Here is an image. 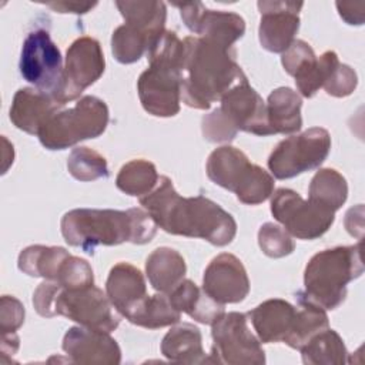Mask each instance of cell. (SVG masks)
Masks as SVG:
<instances>
[{
	"instance_id": "1",
	"label": "cell",
	"mask_w": 365,
	"mask_h": 365,
	"mask_svg": "<svg viewBox=\"0 0 365 365\" xmlns=\"http://www.w3.org/2000/svg\"><path fill=\"white\" fill-rule=\"evenodd\" d=\"M157 227L173 235L202 238L212 245H228L237 234L234 217L202 195L181 197L173 181L161 175L147 195L140 197Z\"/></svg>"
},
{
	"instance_id": "2",
	"label": "cell",
	"mask_w": 365,
	"mask_h": 365,
	"mask_svg": "<svg viewBox=\"0 0 365 365\" xmlns=\"http://www.w3.org/2000/svg\"><path fill=\"white\" fill-rule=\"evenodd\" d=\"M181 100L192 108L208 110L247 76L235 61V50L202 37L184 38Z\"/></svg>"
},
{
	"instance_id": "3",
	"label": "cell",
	"mask_w": 365,
	"mask_h": 365,
	"mask_svg": "<svg viewBox=\"0 0 365 365\" xmlns=\"http://www.w3.org/2000/svg\"><path fill=\"white\" fill-rule=\"evenodd\" d=\"M60 227L66 242L87 254H93L98 245L147 244L158 228L150 214L141 208L125 211L76 208L63 215Z\"/></svg>"
},
{
	"instance_id": "4",
	"label": "cell",
	"mask_w": 365,
	"mask_h": 365,
	"mask_svg": "<svg viewBox=\"0 0 365 365\" xmlns=\"http://www.w3.org/2000/svg\"><path fill=\"white\" fill-rule=\"evenodd\" d=\"M362 272L361 242L319 251L305 267L302 294L324 309H335L345 301L346 285Z\"/></svg>"
},
{
	"instance_id": "5",
	"label": "cell",
	"mask_w": 365,
	"mask_h": 365,
	"mask_svg": "<svg viewBox=\"0 0 365 365\" xmlns=\"http://www.w3.org/2000/svg\"><path fill=\"white\" fill-rule=\"evenodd\" d=\"M208 178L232 191L247 205L267 201L274 192V178L262 167L252 164L238 148L222 145L215 148L207 160Z\"/></svg>"
},
{
	"instance_id": "6",
	"label": "cell",
	"mask_w": 365,
	"mask_h": 365,
	"mask_svg": "<svg viewBox=\"0 0 365 365\" xmlns=\"http://www.w3.org/2000/svg\"><path fill=\"white\" fill-rule=\"evenodd\" d=\"M107 104L94 96L81 97L71 108H58L38 130L47 150H64L88 138L100 137L108 124Z\"/></svg>"
},
{
	"instance_id": "7",
	"label": "cell",
	"mask_w": 365,
	"mask_h": 365,
	"mask_svg": "<svg viewBox=\"0 0 365 365\" xmlns=\"http://www.w3.org/2000/svg\"><path fill=\"white\" fill-rule=\"evenodd\" d=\"M19 68L27 83L61 104L64 64L60 48L51 40L48 30L38 27L27 34L23 41Z\"/></svg>"
},
{
	"instance_id": "8",
	"label": "cell",
	"mask_w": 365,
	"mask_h": 365,
	"mask_svg": "<svg viewBox=\"0 0 365 365\" xmlns=\"http://www.w3.org/2000/svg\"><path fill=\"white\" fill-rule=\"evenodd\" d=\"M211 327L212 348L207 364H265V352L261 346V341L248 328V317L245 314H224Z\"/></svg>"
},
{
	"instance_id": "9",
	"label": "cell",
	"mask_w": 365,
	"mask_h": 365,
	"mask_svg": "<svg viewBox=\"0 0 365 365\" xmlns=\"http://www.w3.org/2000/svg\"><path fill=\"white\" fill-rule=\"evenodd\" d=\"M331 150V135L322 127H312L277 144L268 157V168L278 180L297 177L318 168Z\"/></svg>"
},
{
	"instance_id": "10",
	"label": "cell",
	"mask_w": 365,
	"mask_h": 365,
	"mask_svg": "<svg viewBox=\"0 0 365 365\" xmlns=\"http://www.w3.org/2000/svg\"><path fill=\"white\" fill-rule=\"evenodd\" d=\"M104 294L94 284L84 288H64L57 284L53 314L66 317L81 327L111 332L120 325V315Z\"/></svg>"
},
{
	"instance_id": "11",
	"label": "cell",
	"mask_w": 365,
	"mask_h": 365,
	"mask_svg": "<svg viewBox=\"0 0 365 365\" xmlns=\"http://www.w3.org/2000/svg\"><path fill=\"white\" fill-rule=\"evenodd\" d=\"M271 212L284 230L299 240H317L334 224L335 212L302 197L289 188H278L271 198Z\"/></svg>"
},
{
	"instance_id": "12",
	"label": "cell",
	"mask_w": 365,
	"mask_h": 365,
	"mask_svg": "<svg viewBox=\"0 0 365 365\" xmlns=\"http://www.w3.org/2000/svg\"><path fill=\"white\" fill-rule=\"evenodd\" d=\"M106 70L100 43L88 36L78 37L67 48L64 60V87L61 104L73 101L94 84Z\"/></svg>"
},
{
	"instance_id": "13",
	"label": "cell",
	"mask_w": 365,
	"mask_h": 365,
	"mask_svg": "<svg viewBox=\"0 0 365 365\" xmlns=\"http://www.w3.org/2000/svg\"><path fill=\"white\" fill-rule=\"evenodd\" d=\"M182 71L173 66L150 63L137 81L144 110L155 117H173L180 111Z\"/></svg>"
},
{
	"instance_id": "14",
	"label": "cell",
	"mask_w": 365,
	"mask_h": 365,
	"mask_svg": "<svg viewBox=\"0 0 365 365\" xmlns=\"http://www.w3.org/2000/svg\"><path fill=\"white\" fill-rule=\"evenodd\" d=\"M173 6L178 7L190 31L218 46L234 48V43L245 33V21L237 13L210 10L201 1L173 3Z\"/></svg>"
},
{
	"instance_id": "15",
	"label": "cell",
	"mask_w": 365,
	"mask_h": 365,
	"mask_svg": "<svg viewBox=\"0 0 365 365\" xmlns=\"http://www.w3.org/2000/svg\"><path fill=\"white\" fill-rule=\"evenodd\" d=\"M220 111L237 131H245L255 135H271L267 107L262 97L248 84V80L232 86L221 97Z\"/></svg>"
},
{
	"instance_id": "16",
	"label": "cell",
	"mask_w": 365,
	"mask_h": 365,
	"mask_svg": "<svg viewBox=\"0 0 365 365\" xmlns=\"http://www.w3.org/2000/svg\"><path fill=\"white\" fill-rule=\"evenodd\" d=\"M261 13L258 36L261 46L271 53H284L299 29L302 1H258Z\"/></svg>"
},
{
	"instance_id": "17",
	"label": "cell",
	"mask_w": 365,
	"mask_h": 365,
	"mask_svg": "<svg viewBox=\"0 0 365 365\" xmlns=\"http://www.w3.org/2000/svg\"><path fill=\"white\" fill-rule=\"evenodd\" d=\"M202 289L222 305L244 301L250 292V279L242 262L228 252L212 258L204 271Z\"/></svg>"
},
{
	"instance_id": "18",
	"label": "cell",
	"mask_w": 365,
	"mask_h": 365,
	"mask_svg": "<svg viewBox=\"0 0 365 365\" xmlns=\"http://www.w3.org/2000/svg\"><path fill=\"white\" fill-rule=\"evenodd\" d=\"M61 346L76 364L117 365L121 362V349L110 332L81 325L73 327L66 332Z\"/></svg>"
},
{
	"instance_id": "19",
	"label": "cell",
	"mask_w": 365,
	"mask_h": 365,
	"mask_svg": "<svg viewBox=\"0 0 365 365\" xmlns=\"http://www.w3.org/2000/svg\"><path fill=\"white\" fill-rule=\"evenodd\" d=\"M106 294L117 312L130 319L145 301L147 287L141 271L128 264H115L106 281Z\"/></svg>"
},
{
	"instance_id": "20",
	"label": "cell",
	"mask_w": 365,
	"mask_h": 365,
	"mask_svg": "<svg viewBox=\"0 0 365 365\" xmlns=\"http://www.w3.org/2000/svg\"><path fill=\"white\" fill-rule=\"evenodd\" d=\"M61 107L63 104L37 88L24 87L20 88L13 97L10 120L19 130L37 135L46 120Z\"/></svg>"
},
{
	"instance_id": "21",
	"label": "cell",
	"mask_w": 365,
	"mask_h": 365,
	"mask_svg": "<svg viewBox=\"0 0 365 365\" xmlns=\"http://www.w3.org/2000/svg\"><path fill=\"white\" fill-rule=\"evenodd\" d=\"M261 342H285L294 324L295 307L281 298H271L247 314Z\"/></svg>"
},
{
	"instance_id": "22",
	"label": "cell",
	"mask_w": 365,
	"mask_h": 365,
	"mask_svg": "<svg viewBox=\"0 0 365 365\" xmlns=\"http://www.w3.org/2000/svg\"><path fill=\"white\" fill-rule=\"evenodd\" d=\"M168 299L178 312H185L192 319L205 325H212L225 314L224 305L212 299L191 279H182L168 294Z\"/></svg>"
},
{
	"instance_id": "23",
	"label": "cell",
	"mask_w": 365,
	"mask_h": 365,
	"mask_svg": "<svg viewBox=\"0 0 365 365\" xmlns=\"http://www.w3.org/2000/svg\"><path fill=\"white\" fill-rule=\"evenodd\" d=\"M265 107L271 134L299 131L302 125V100L297 91L289 87H278L268 96Z\"/></svg>"
},
{
	"instance_id": "24",
	"label": "cell",
	"mask_w": 365,
	"mask_h": 365,
	"mask_svg": "<svg viewBox=\"0 0 365 365\" xmlns=\"http://www.w3.org/2000/svg\"><path fill=\"white\" fill-rule=\"evenodd\" d=\"M185 272L182 255L173 248L160 247L147 257L145 274L157 292L170 294L184 279Z\"/></svg>"
},
{
	"instance_id": "25",
	"label": "cell",
	"mask_w": 365,
	"mask_h": 365,
	"mask_svg": "<svg viewBox=\"0 0 365 365\" xmlns=\"http://www.w3.org/2000/svg\"><path fill=\"white\" fill-rule=\"evenodd\" d=\"M161 354L173 362L207 364L200 329L188 322L173 327L161 341Z\"/></svg>"
},
{
	"instance_id": "26",
	"label": "cell",
	"mask_w": 365,
	"mask_h": 365,
	"mask_svg": "<svg viewBox=\"0 0 365 365\" xmlns=\"http://www.w3.org/2000/svg\"><path fill=\"white\" fill-rule=\"evenodd\" d=\"M115 6L124 17L125 24L144 34L151 41V44L164 31L167 9L163 1L118 0L115 1Z\"/></svg>"
},
{
	"instance_id": "27",
	"label": "cell",
	"mask_w": 365,
	"mask_h": 365,
	"mask_svg": "<svg viewBox=\"0 0 365 365\" xmlns=\"http://www.w3.org/2000/svg\"><path fill=\"white\" fill-rule=\"evenodd\" d=\"M297 304L292 329L284 344L299 351L314 335L327 329L329 321L325 309L308 299L302 292L297 294Z\"/></svg>"
},
{
	"instance_id": "28",
	"label": "cell",
	"mask_w": 365,
	"mask_h": 365,
	"mask_svg": "<svg viewBox=\"0 0 365 365\" xmlns=\"http://www.w3.org/2000/svg\"><path fill=\"white\" fill-rule=\"evenodd\" d=\"M338 64V56L335 51L331 50L325 51L319 57H317L314 53L312 56L305 58L292 74L301 96L307 98L314 97L317 91L324 87V84L329 80Z\"/></svg>"
},
{
	"instance_id": "29",
	"label": "cell",
	"mask_w": 365,
	"mask_h": 365,
	"mask_svg": "<svg viewBox=\"0 0 365 365\" xmlns=\"http://www.w3.org/2000/svg\"><path fill=\"white\" fill-rule=\"evenodd\" d=\"M68 255V251L61 247L30 245L20 252L17 265L20 271L30 277L56 281L58 269Z\"/></svg>"
},
{
	"instance_id": "30",
	"label": "cell",
	"mask_w": 365,
	"mask_h": 365,
	"mask_svg": "<svg viewBox=\"0 0 365 365\" xmlns=\"http://www.w3.org/2000/svg\"><path fill=\"white\" fill-rule=\"evenodd\" d=\"M299 351L307 365H342L348 356L342 338L329 328L314 335Z\"/></svg>"
},
{
	"instance_id": "31",
	"label": "cell",
	"mask_w": 365,
	"mask_h": 365,
	"mask_svg": "<svg viewBox=\"0 0 365 365\" xmlns=\"http://www.w3.org/2000/svg\"><path fill=\"white\" fill-rule=\"evenodd\" d=\"M309 201L327 210H339L348 197L346 180L334 168L317 171L309 184Z\"/></svg>"
},
{
	"instance_id": "32",
	"label": "cell",
	"mask_w": 365,
	"mask_h": 365,
	"mask_svg": "<svg viewBox=\"0 0 365 365\" xmlns=\"http://www.w3.org/2000/svg\"><path fill=\"white\" fill-rule=\"evenodd\" d=\"M157 168L147 160H131L124 164L115 178V185L120 191L133 195L143 197L154 190L158 182Z\"/></svg>"
},
{
	"instance_id": "33",
	"label": "cell",
	"mask_w": 365,
	"mask_h": 365,
	"mask_svg": "<svg viewBox=\"0 0 365 365\" xmlns=\"http://www.w3.org/2000/svg\"><path fill=\"white\" fill-rule=\"evenodd\" d=\"M180 319L181 312L171 305L168 295L160 292L155 295H148L128 321L138 327L155 329L178 324Z\"/></svg>"
},
{
	"instance_id": "34",
	"label": "cell",
	"mask_w": 365,
	"mask_h": 365,
	"mask_svg": "<svg viewBox=\"0 0 365 365\" xmlns=\"http://www.w3.org/2000/svg\"><path fill=\"white\" fill-rule=\"evenodd\" d=\"M151 47V41L128 24L118 26L111 37V51L114 58L123 64L138 61Z\"/></svg>"
},
{
	"instance_id": "35",
	"label": "cell",
	"mask_w": 365,
	"mask_h": 365,
	"mask_svg": "<svg viewBox=\"0 0 365 365\" xmlns=\"http://www.w3.org/2000/svg\"><path fill=\"white\" fill-rule=\"evenodd\" d=\"M67 170L78 181H94L108 177L106 158L88 147H77L70 153Z\"/></svg>"
},
{
	"instance_id": "36",
	"label": "cell",
	"mask_w": 365,
	"mask_h": 365,
	"mask_svg": "<svg viewBox=\"0 0 365 365\" xmlns=\"http://www.w3.org/2000/svg\"><path fill=\"white\" fill-rule=\"evenodd\" d=\"M258 244L262 252L271 258L289 255L295 248V242L291 235L282 227L272 222L261 225L258 231Z\"/></svg>"
},
{
	"instance_id": "37",
	"label": "cell",
	"mask_w": 365,
	"mask_h": 365,
	"mask_svg": "<svg viewBox=\"0 0 365 365\" xmlns=\"http://www.w3.org/2000/svg\"><path fill=\"white\" fill-rule=\"evenodd\" d=\"M54 282L70 289L84 288L94 284L93 269L86 259L70 254L61 264Z\"/></svg>"
},
{
	"instance_id": "38",
	"label": "cell",
	"mask_w": 365,
	"mask_h": 365,
	"mask_svg": "<svg viewBox=\"0 0 365 365\" xmlns=\"http://www.w3.org/2000/svg\"><path fill=\"white\" fill-rule=\"evenodd\" d=\"M237 130L221 114L220 108H215L211 114L202 118V135L211 143L231 141L237 135Z\"/></svg>"
},
{
	"instance_id": "39",
	"label": "cell",
	"mask_w": 365,
	"mask_h": 365,
	"mask_svg": "<svg viewBox=\"0 0 365 365\" xmlns=\"http://www.w3.org/2000/svg\"><path fill=\"white\" fill-rule=\"evenodd\" d=\"M356 73L346 64H338L329 80L324 84L325 91L334 97H346L356 88Z\"/></svg>"
},
{
	"instance_id": "40",
	"label": "cell",
	"mask_w": 365,
	"mask_h": 365,
	"mask_svg": "<svg viewBox=\"0 0 365 365\" xmlns=\"http://www.w3.org/2000/svg\"><path fill=\"white\" fill-rule=\"evenodd\" d=\"M24 322L23 304L10 295H3L0 301V329L1 334L16 332Z\"/></svg>"
},
{
	"instance_id": "41",
	"label": "cell",
	"mask_w": 365,
	"mask_h": 365,
	"mask_svg": "<svg viewBox=\"0 0 365 365\" xmlns=\"http://www.w3.org/2000/svg\"><path fill=\"white\" fill-rule=\"evenodd\" d=\"M339 16L348 23V24H355L361 26L364 23L365 17V3H335Z\"/></svg>"
},
{
	"instance_id": "42",
	"label": "cell",
	"mask_w": 365,
	"mask_h": 365,
	"mask_svg": "<svg viewBox=\"0 0 365 365\" xmlns=\"http://www.w3.org/2000/svg\"><path fill=\"white\" fill-rule=\"evenodd\" d=\"M46 6L51 7L58 13H74L84 14L97 6V1H47Z\"/></svg>"
},
{
	"instance_id": "43",
	"label": "cell",
	"mask_w": 365,
	"mask_h": 365,
	"mask_svg": "<svg viewBox=\"0 0 365 365\" xmlns=\"http://www.w3.org/2000/svg\"><path fill=\"white\" fill-rule=\"evenodd\" d=\"M20 339L16 335V332H9V334H1V355L3 358L6 355H14L19 349Z\"/></svg>"
}]
</instances>
